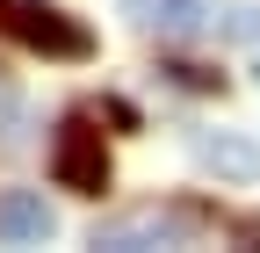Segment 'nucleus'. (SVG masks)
<instances>
[{
    "label": "nucleus",
    "instance_id": "2",
    "mask_svg": "<svg viewBox=\"0 0 260 253\" xmlns=\"http://www.w3.org/2000/svg\"><path fill=\"white\" fill-rule=\"evenodd\" d=\"M51 181L73 188V196H102L109 188V145L87 116H65L58 138H51Z\"/></svg>",
    "mask_w": 260,
    "mask_h": 253
},
{
    "label": "nucleus",
    "instance_id": "8",
    "mask_svg": "<svg viewBox=\"0 0 260 253\" xmlns=\"http://www.w3.org/2000/svg\"><path fill=\"white\" fill-rule=\"evenodd\" d=\"M253 80H260V51H253Z\"/></svg>",
    "mask_w": 260,
    "mask_h": 253
},
{
    "label": "nucleus",
    "instance_id": "5",
    "mask_svg": "<svg viewBox=\"0 0 260 253\" xmlns=\"http://www.w3.org/2000/svg\"><path fill=\"white\" fill-rule=\"evenodd\" d=\"M159 239H181V217H130V225L94 232V246H159Z\"/></svg>",
    "mask_w": 260,
    "mask_h": 253
},
{
    "label": "nucleus",
    "instance_id": "3",
    "mask_svg": "<svg viewBox=\"0 0 260 253\" xmlns=\"http://www.w3.org/2000/svg\"><path fill=\"white\" fill-rule=\"evenodd\" d=\"M123 15L138 29H152V37H195L210 8L203 0H123Z\"/></svg>",
    "mask_w": 260,
    "mask_h": 253
},
{
    "label": "nucleus",
    "instance_id": "1",
    "mask_svg": "<svg viewBox=\"0 0 260 253\" xmlns=\"http://www.w3.org/2000/svg\"><path fill=\"white\" fill-rule=\"evenodd\" d=\"M0 29H8L15 44H29V51H44V58H94L87 22L44 8V0H8V8H0Z\"/></svg>",
    "mask_w": 260,
    "mask_h": 253
},
{
    "label": "nucleus",
    "instance_id": "6",
    "mask_svg": "<svg viewBox=\"0 0 260 253\" xmlns=\"http://www.w3.org/2000/svg\"><path fill=\"white\" fill-rule=\"evenodd\" d=\"M195 160L217 167V174H232V181H246L253 174V145H239V138H195Z\"/></svg>",
    "mask_w": 260,
    "mask_h": 253
},
{
    "label": "nucleus",
    "instance_id": "7",
    "mask_svg": "<svg viewBox=\"0 0 260 253\" xmlns=\"http://www.w3.org/2000/svg\"><path fill=\"white\" fill-rule=\"evenodd\" d=\"M8 102H15V87H8V73H0V109H8Z\"/></svg>",
    "mask_w": 260,
    "mask_h": 253
},
{
    "label": "nucleus",
    "instance_id": "4",
    "mask_svg": "<svg viewBox=\"0 0 260 253\" xmlns=\"http://www.w3.org/2000/svg\"><path fill=\"white\" fill-rule=\"evenodd\" d=\"M0 239H15V246L51 239V203L29 196V188H8V196H0Z\"/></svg>",
    "mask_w": 260,
    "mask_h": 253
}]
</instances>
